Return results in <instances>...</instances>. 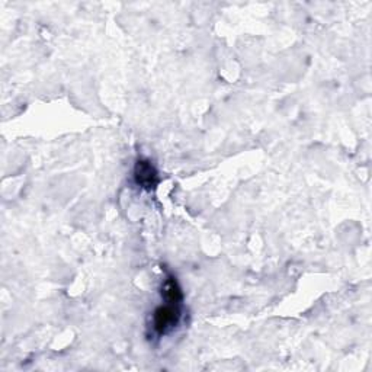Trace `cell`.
Returning a JSON list of instances; mask_svg holds the SVG:
<instances>
[{
	"label": "cell",
	"instance_id": "obj_3",
	"mask_svg": "<svg viewBox=\"0 0 372 372\" xmlns=\"http://www.w3.org/2000/svg\"><path fill=\"white\" fill-rule=\"evenodd\" d=\"M162 297H163L166 303L181 304L183 295H182V291H181V287H179L176 278L169 277L165 281L163 288H162Z\"/></svg>",
	"mask_w": 372,
	"mask_h": 372
},
{
	"label": "cell",
	"instance_id": "obj_1",
	"mask_svg": "<svg viewBox=\"0 0 372 372\" xmlns=\"http://www.w3.org/2000/svg\"><path fill=\"white\" fill-rule=\"evenodd\" d=\"M181 320V304L176 303H166L160 305L154 312V330L163 336V334L175 329Z\"/></svg>",
	"mask_w": 372,
	"mask_h": 372
},
{
	"label": "cell",
	"instance_id": "obj_2",
	"mask_svg": "<svg viewBox=\"0 0 372 372\" xmlns=\"http://www.w3.org/2000/svg\"><path fill=\"white\" fill-rule=\"evenodd\" d=\"M134 179L141 188L152 191L159 185V173L150 160H139L134 167Z\"/></svg>",
	"mask_w": 372,
	"mask_h": 372
}]
</instances>
